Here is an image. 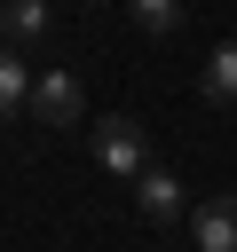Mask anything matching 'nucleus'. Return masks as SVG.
I'll list each match as a JSON object with an SVG mask.
<instances>
[{"label": "nucleus", "instance_id": "nucleus-2", "mask_svg": "<svg viewBox=\"0 0 237 252\" xmlns=\"http://www.w3.org/2000/svg\"><path fill=\"white\" fill-rule=\"evenodd\" d=\"M95 158H103L111 173H126V181H134V173L150 165V142H142V126H134L126 110H111V118H95Z\"/></svg>", "mask_w": 237, "mask_h": 252}, {"label": "nucleus", "instance_id": "nucleus-6", "mask_svg": "<svg viewBox=\"0 0 237 252\" xmlns=\"http://www.w3.org/2000/svg\"><path fill=\"white\" fill-rule=\"evenodd\" d=\"M47 0H0V39L8 47H32V39H47Z\"/></svg>", "mask_w": 237, "mask_h": 252}, {"label": "nucleus", "instance_id": "nucleus-4", "mask_svg": "<svg viewBox=\"0 0 237 252\" xmlns=\"http://www.w3.org/2000/svg\"><path fill=\"white\" fill-rule=\"evenodd\" d=\"M190 236L198 252H237V189H213L190 205Z\"/></svg>", "mask_w": 237, "mask_h": 252}, {"label": "nucleus", "instance_id": "nucleus-1", "mask_svg": "<svg viewBox=\"0 0 237 252\" xmlns=\"http://www.w3.org/2000/svg\"><path fill=\"white\" fill-rule=\"evenodd\" d=\"M24 110H32L47 134H71V126H79V110H87V94H79V71H71V63H55V71H32V87H24Z\"/></svg>", "mask_w": 237, "mask_h": 252}, {"label": "nucleus", "instance_id": "nucleus-8", "mask_svg": "<svg viewBox=\"0 0 237 252\" xmlns=\"http://www.w3.org/2000/svg\"><path fill=\"white\" fill-rule=\"evenodd\" d=\"M134 24L150 39H166V32H182V0H134Z\"/></svg>", "mask_w": 237, "mask_h": 252}, {"label": "nucleus", "instance_id": "nucleus-3", "mask_svg": "<svg viewBox=\"0 0 237 252\" xmlns=\"http://www.w3.org/2000/svg\"><path fill=\"white\" fill-rule=\"evenodd\" d=\"M134 205H142L150 228H174V220L190 213V189H182L174 165H142V173H134Z\"/></svg>", "mask_w": 237, "mask_h": 252}, {"label": "nucleus", "instance_id": "nucleus-7", "mask_svg": "<svg viewBox=\"0 0 237 252\" xmlns=\"http://www.w3.org/2000/svg\"><path fill=\"white\" fill-rule=\"evenodd\" d=\"M24 87H32V71H24V63H16V47L0 39V126L24 110Z\"/></svg>", "mask_w": 237, "mask_h": 252}, {"label": "nucleus", "instance_id": "nucleus-5", "mask_svg": "<svg viewBox=\"0 0 237 252\" xmlns=\"http://www.w3.org/2000/svg\"><path fill=\"white\" fill-rule=\"evenodd\" d=\"M198 94H205V102H221V110H237V39H221V47L205 55V71H198Z\"/></svg>", "mask_w": 237, "mask_h": 252}, {"label": "nucleus", "instance_id": "nucleus-9", "mask_svg": "<svg viewBox=\"0 0 237 252\" xmlns=\"http://www.w3.org/2000/svg\"><path fill=\"white\" fill-rule=\"evenodd\" d=\"M87 8H95V0H87Z\"/></svg>", "mask_w": 237, "mask_h": 252}]
</instances>
